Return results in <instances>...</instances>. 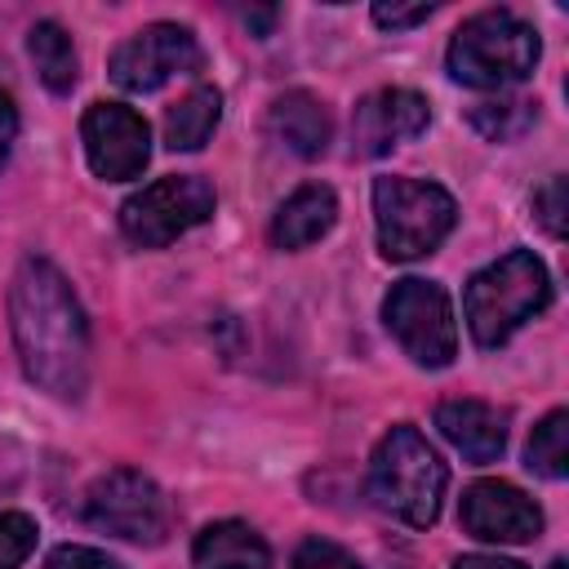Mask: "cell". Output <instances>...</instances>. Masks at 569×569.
Returning <instances> with one entry per match:
<instances>
[{
	"label": "cell",
	"instance_id": "6da1fadb",
	"mask_svg": "<svg viewBox=\"0 0 569 569\" xmlns=\"http://www.w3.org/2000/svg\"><path fill=\"white\" fill-rule=\"evenodd\" d=\"M9 333L27 382L58 400H80L89 387V320L67 276L27 253L9 280Z\"/></svg>",
	"mask_w": 569,
	"mask_h": 569
},
{
	"label": "cell",
	"instance_id": "7a4b0ae2",
	"mask_svg": "<svg viewBox=\"0 0 569 569\" xmlns=\"http://www.w3.org/2000/svg\"><path fill=\"white\" fill-rule=\"evenodd\" d=\"M445 485H449V467L413 422H396L369 453V498L409 529L436 525Z\"/></svg>",
	"mask_w": 569,
	"mask_h": 569
},
{
	"label": "cell",
	"instance_id": "3957f363",
	"mask_svg": "<svg viewBox=\"0 0 569 569\" xmlns=\"http://www.w3.org/2000/svg\"><path fill=\"white\" fill-rule=\"evenodd\" d=\"M551 276L533 249H511L498 262L480 267L462 289V316L476 347H502L525 320L547 311Z\"/></svg>",
	"mask_w": 569,
	"mask_h": 569
},
{
	"label": "cell",
	"instance_id": "277c9868",
	"mask_svg": "<svg viewBox=\"0 0 569 569\" xmlns=\"http://www.w3.org/2000/svg\"><path fill=\"white\" fill-rule=\"evenodd\" d=\"M538 58H542V40L533 22H525L511 9L471 13L445 49L449 76L467 89H511L533 76Z\"/></svg>",
	"mask_w": 569,
	"mask_h": 569
},
{
	"label": "cell",
	"instance_id": "5b68a950",
	"mask_svg": "<svg viewBox=\"0 0 569 569\" xmlns=\"http://www.w3.org/2000/svg\"><path fill=\"white\" fill-rule=\"evenodd\" d=\"M373 222H378V253L391 262L427 258L458 222V204L440 182L382 173L373 178Z\"/></svg>",
	"mask_w": 569,
	"mask_h": 569
},
{
	"label": "cell",
	"instance_id": "8992f818",
	"mask_svg": "<svg viewBox=\"0 0 569 569\" xmlns=\"http://www.w3.org/2000/svg\"><path fill=\"white\" fill-rule=\"evenodd\" d=\"M84 525L98 533L138 542V547H160L173 529V507L169 493L138 467H111L84 489Z\"/></svg>",
	"mask_w": 569,
	"mask_h": 569
},
{
	"label": "cell",
	"instance_id": "52a82bcc",
	"mask_svg": "<svg viewBox=\"0 0 569 569\" xmlns=\"http://www.w3.org/2000/svg\"><path fill=\"white\" fill-rule=\"evenodd\" d=\"M382 320L391 329V338L400 342V351L422 365V369H445L458 356V320H453V302L445 293V284L422 280V276H405L387 289L382 298Z\"/></svg>",
	"mask_w": 569,
	"mask_h": 569
},
{
	"label": "cell",
	"instance_id": "ba28073f",
	"mask_svg": "<svg viewBox=\"0 0 569 569\" xmlns=\"http://www.w3.org/2000/svg\"><path fill=\"white\" fill-rule=\"evenodd\" d=\"M213 187L200 173H164L120 204V231L138 249H164L213 218Z\"/></svg>",
	"mask_w": 569,
	"mask_h": 569
},
{
	"label": "cell",
	"instance_id": "9c48e42d",
	"mask_svg": "<svg viewBox=\"0 0 569 569\" xmlns=\"http://www.w3.org/2000/svg\"><path fill=\"white\" fill-rule=\"evenodd\" d=\"M200 62H204V53H200L191 27H182V22H147L142 31H133L129 40H120L111 49L107 76L124 93H156L164 80L200 71Z\"/></svg>",
	"mask_w": 569,
	"mask_h": 569
},
{
	"label": "cell",
	"instance_id": "30bf717a",
	"mask_svg": "<svg viewBox=\"0 0 569 569\" xmlns=\"http://www.w3.org/2000/svg\"><path fill=\"white\" fill-rule=\"evenodd\" d=\"M84 160L102 182H129L151 160V129L124 102H93L80 116Z\"/></svg>",
	"mask_w": 569,
	"mask_h": 569
},
{
	"label": "cell",
	"instance_id": "8fae6325",
	"mask_svg": "<svg viewBox=\"0 0 569 569\" xmlns=\"http://www.w3.org/2000/svg\"><path fill=\"white\" fill-rule=\"evenodd\" d=\"M458 520L471 538L480 542H533L542 533V511L538 502L507 485V480H476L462 489V507H458Z\"/></svg>",
	"mask_w": 569,
	"mask_h": 569
},
{
	"label": "cell",
	"instance_id": "7c38bea8",
	"mask_svg": "<svg viewBox=\"0 0 569 569\" xmlns=\"http://www.w3.org/2000/svg\"><path fill=\"white\" fill-rule=\"evenodd\" d=\"M431 107L413 89H373L356 102L351 116V151L356 156H387L391 147L427 133Z\"/></svg>",
	"mask_w": 569,
	"mask_h": 569
},
{
	"label": "cell",
	"instance_id": "4fadbf2b",
	"mask_svg": "<svg viewBox=\"0 0 569 569\" xmlns=\"http://www.w3.org/2000/svg\"><path fill=\"white\" fill-rule=\"evenodd\" d=\"M436 427L467 462H493L507 449V409L489 400H471V396L445 400L436 405Z\"/></svg>",
	"mask_w": 569,
	"mask_h": 569
},
{
	"label": "cell",
	"instance_id": "5bb4252c",
	"mask_svg": "<svg viewBox=\"0 0 569 569\" xmlns=\"http://www.w3.org/2000/svg\"><path fill=\"white\" fill-rule=\"evenodd\" d=\"M267 129H271V138H276L280 147H289V151L302 156V160L325 156V147H329V138H333L329 107H325L316 93H307V89L280 93V98L271 102V111H267Z\"/></svg>",
	"mask_w": 569,
	"mask_h": 569
},
{
	"label": "cell",
	"instance_id": "9a60e30c",
	"mask_svg": "<svg viewBox=\"0 0 569 569\" xmlns=\"http://www.w3.org/2000/svg\"><path fill=\"white\" fill-rule=\"evenodd\" d=\"M338 222V196L325 182H302L271 218V244L276 249H307L320 236H329Z\"/></svg>",
	"mask_w": 569,
	"mask_h": 569
},
{
	"label": "cell",
	"instance_id": "2e32d148",
	"mask_svg": "<svg viewBox=\"0 0 569 569\" xmlns=\"http://www.w3.org/2000/svg\"><path fill=\"white\" fill-rule=\"evenodd\" d=\"M196 569H271V547L244 520H213L191 542Z\"/></svg>",
	"mask_w": 569,
	"mask_h": 569
},
{
	"label": "cell",
	"instance_id": "e0dca14e",
	"mask_svg": "<svg viewBox=\"0 0 569 569\" xmlns=\"http://www.w3.org/2000/svg\"><path fill=\"white\" fill-rule=\"evenodd\" d=\"M222 120V93L213 84H196L164 111V147L169 151H200Z\"/></svg>",
	"mask_w": 569,
	"mask_h": 569
},
{
	"label": "cell",
	"instance_id": "ac0fdd59",
	"mask_svg": "<svg viewBox=\"0 0 569 569\" xmlns=\"http://www.w3.org/2000/svg\"><path fill=\"white\" fill-rule=\"evenodd\" d=\"M27 53H31L36 76H40V84H44L49 93H71V89H76V80H80V58H76V44H71V36H67L62 22H53V18L36 22V27L27 31Z\"/></svg>",
	"mask_w": 569,
	"mask_h": 569
},
{
	"label": "cell",
	"instance_id": "d6986e66",
	"mask_svg": "<svg viewBox=\"0 0 569 569\" xmlns=\"http://www.w3.org/2000/svg\"><path fill=\"white\" fill-rule=\"evenodd\" d=\"M525 467L542 480H565V471H569V413L565 409H551L533 427V436L525 445Z\"/></svg>",
	"mask_w": 569,
	"mask_h": 569
},
{
	"label": "cell",
	"instance_id": "ffe728a7",
	"mask_svg": "<svg viewBox=\"0 0 569 569\" xmlns=\"http://www.w3.org/2000/svg\"><path fill=\"white\" fill-rule=\"evenodd\" d=\"M538 120V107L525 102V98H498V102H476L467 111V124L485 138V142H511L520 138L525 129H533Z\"/></svg>",
	"mask_w": 569,
	"mask_h": 569
},
{
	"label": "cell",
	"instance_id": "44dd1931",
	"mask_svg": "<svg viewBox=\"0 0 569 569\" xmlns=\"http://www.w3.org/2000/svg\"><path fill=\"white\" fill-rule=\"evenodd\" d=\"M36 520L27 511H0V569H18L36 551Z\"/></svg>",
	"mask_w": 569,
	"mask_h": 569
},
{
	"label": "cell",
	"instance_id": "7402d4cb",
	"mask_svg": "<svg viewBox=\"0 0 569 569\" xmlns=\"http://www.w3.org/2000/svg\"><path fill=\"white\" fill-rule=\"evenodd\" d=\"M293 569H360V560L329 538H307L293 551Z\"/></svg>",
	"mask_w": 569,
	"mask_h": 569
},
{
	"label": "cell",
	"instance_id": "603a6c76",
	"mask_svg": "<svg viewBox=\"0 0 569 569\" xmlns=\"http://www.w3.org/2000/svg\"><path fill=\"white\" fill-rule=\"evenodd\" d=\"M533 218L542 222V231L547 236H565V178L556 173V178H547L538 191H533Z\"/></svg>",
	"mask_w": 569,
	"mask_h": 569
},
{
	"label": "cell",
	"instance_id": "cb8c5ba5",
	"mask_svg": "<svg viewBox=\"0 0 569 569\" xmlns=\"http://www.w3.org/2000/svg\"><path fill=\"white\" fill-rule=\"evenodd\" d=\"M44 569H124L116 556L98 551V547H84V542H62L49 551Z\"/></svg>",
	"mask_w": 569,
	"mask_h": 569
},
{
	"label": "cell",
	"instance_id": "d4e9b609",
	"mask_svg": "<svg viewBox=\"0 0 569 569\" xmlns=\"http://www.w3.org/2000/svg\"><path fill=\"white\" fill-rule=\"evenodd\" d=\"M431 13H436L431 0H422V4H373V22L387 27V31H409V27L427 22Z\"/></svg>",
	"mask_w": 569,
	"mask_h": 569
},
{
	"label": "cell",
	"instance_id": "484cf974",
	"mask_svg": "<svg viewBox=\"0 0 569 569\" xmlns=\"http://www.w3.org/2000/svg\"><path fill=\"white\" fill-rule=\"evenodd\" d=\"M13 142H18V107H13V98L0 89V169H4L9 151H13Z\"/></svg>",
	"mask_w": 569,
	"mask_h": 569
},
{
	"label": "cell",
	"instance_id": "4316f807",
	"mask_svg": "<svg viewBox=\"0 0 569 569\" xmlns=\"http://www.w3.org/2000/svg\"><path fill=\"white\" fill-rule=\"evenodd\" d=\"M449 569H525L520 560H507V556H485V551H476V556H458Z\"/></svg>",
	"mask_w": 569,
	"mask_h": 569
},
{
	"label": "cell",
	"instance_id": "83f0119b",
	"mask_svg": "<svg viewBox=\"0 0 569 569\" xmlns=\"http://www.w3.org/2000/svg\"><path fill=\"white\" fill-rule=\"evenodd\" d=\"M240 18H244V27H253L258 36H267V31H271V22H276V9H244Z\"/></svg>",
	"mask_w": 569,
	"mask_h": 569
},
{
	"label": "cell",
	"instance_id": "f1b7e54d",
	"mask_svg": "<svg viewBox=\"0 0 569 569\" xmlns=\"http://www.w3.org/2000/svg\"><path fill=\"white\" fill-rule=\"evenodd\" d=\"M547 569H569V565H565V560H551V565H547Z\"/></svg>",
	"mask_w": 569,
	"mask_h": 569
}]
</instances>
